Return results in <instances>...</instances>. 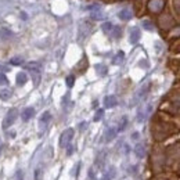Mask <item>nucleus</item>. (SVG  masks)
<instances>
[{
  "label": "nucleus",
  "mask_w": 180,
  "mask_h": 180,
  "mask_svg": "<svg viewBox=\"0 0 180 180\" xmlns=\"http://www.w3.org/2000/svg\"><path fill=\"white\" fill-rule=\"evenodd\" d=\"M148 10L154 14H158L165 8V0H150L148 4H147Z\"/></svg>",
  "instance_id": "nucleus-1"
},
{
  "label": "nucleus",
  "mask_w": 180,
  "mask_h": 180,
  "mask_svg": "<svg viewBox=\"0 0 180 180\" xmlns=\"http://www.w3.org/2000/svg\"><path fill=\"white\" fill-rule=\"evenodd\" d=\"M73 129H67V130H64L62 133H61V137H60V147H68L69 146V143H71V140L73 139Z\"/></svg>",
  "instance_id": "nucleus-2"
},
{
  "label": "nucleus",
  "mask_w": 180,
  "mask_h": 180,
  "mask_svg": "<svg viewBox=\"0 0 180 180\" xmlns=\"http://www.w3.org/2000/svg\"><path fill=\"white\" fill-rule=\"evenodd\" d=\"M17 115H18L17 110H15V108H11V110L7 112V115H6V118H4V122H3V128H4V129H7V128H10L11 125L15 122V119H17Z\"/></svg>",
  "instance_id": "nucleus-3"
},
{
  "label": "nucleus",
  "mask_w": 180,
  "mask_h": 180,
  "mask_svg": "<svg viewBox=\"0 0 180 180\" xmlns=\"http://www.w3.org/2000/svg\"><path fill=\"white\" fill-rule=\"evenodd\" d=\"M89 11H92V17L94 20H101L102 18V12H101V8L98 4H94V6H89L88 7Z\"/></svg>",
  "instance_id": "nucleus-4"
},
{
  "label": "nucleus",
  "mask_w": 180,
  "mask_h": 180,
  "mask_svg": "<svg viewBox=\"0 0 180 180\" xmlns=\"http://www.w3.org/2000/svg\"><path fill=\"white\" fill-rule=\"evenodd\" d=\"M90 29H92V25L89 24V22H82L80 24V31H79V36H80V39L82 38H86L88 36V33L90 32Z\"/></svg>",
  "instance_id": "nucleus-5"
},
{
  "label": "nucleus",
  "mask_w": 180,
  "mask_h": 180,
  "mask_svg": "<svg viewBox=\"0 0 180 180\" xmlns=\"http://www.w3.org/2000/svg\"><path fill=\"white\" fill-rule=\"evenodd\" d=\"M33 115H35V110L32 107H28V108H25L24 111L21 112V118H22V121H29L31 118H33Z\"/></svg>",
  "instance_id": "nucleus-6"
},
{
  "label": "nucleus",
  "mask_w": 180,
  "mask_h": 180,
  "mask_svg": "<svg viewBox=\"0 0 180 180\" xmlns=\"http://www.w3.org/2000/svg\"><path fill=\"white\" fill-rule=\"evenodd\" d=\"M117 104H118V100L115 96H107V97L104 98V107L105 108H114Z\"/></svg>",
  "instance_id": "nucleus-7"
},
{
  "label": "nucleus",
  "mask_w": 180,
  "mask_h": 180,
  "mask_svg": "<svg viewBox=\"0 0 180 180\" xmlns=\"http://www.w3.org/2000/svg\"><path fill=\"white\" fill-rule=\"evenodd\" d=\"M50 119H51V114H50V112L49 111L43 112V114H42V117H40V119H39V125L44 129V128L47 126V123L50 122Z\"/></svg>",
  "instance_id": "nucleus-8"
},
{
  "label": "nucleus",
  "mask_w": 180,
  "mask_h": 180,
  "mask_svg": "<svg viewBox=\"0 0 180 180\" xmlns=\"http://www.w3.org/2000/svg\"><path fill=\"white\" fill-rule=\"evenodd\" d=\"M133 17V12H132L130 8H122L119 11V18L123 21H129L130 18Z\"/></svg>",
  "instance_id": "nucleus-9"
},
{
  "label": "nucleus",
  "mask_w": 180,
  "mask_h": 180,
  "mask_svg": "<svg viewBox=\"0 0 180 180\" xmlns=\"http://www.w3.org/2000/svg\"><path fill=\"white\" fill-rule=\"evenodd\" d=\"M140 39V29L139 28H133L130 31V43H137Z\"/></svg>",
  "instance_id": "nucleus-10"
},
{
  "label": "nucleus",
  "mask_w": 180,
  "mask_h": 180,
  "mask_svg": "<svg viewBox=\"0 0 180 180\" xmlns=\"http://www.w3.org/2000/svg\"><path fill=\"white\" fill-rule=\"evenodd\" d=\"M159 24H161V27H162V28H169V27H172V25H173V20L169 17V15H165V17H162L159 20Z\"/></svg>",
  "instance_id": "nucleus-11"
},
{
  "label": "nucleus",
  "mask_w": 180,
  "mask_h": 180,
  "mask_svg": "<svg viewBox=\"0 0 180 180\" xmlns=\"http://www.w3.org/2000/svg\"><path fill=\"white\" fill-rule=\"evenodd\" d=\"M14 36L12 35V32L10 31V29H0V39L2 40H8V39H11V38Z\"/></svg>",
  "instance_id": "nucleus-12"
},
{
  "label": "nucleus",
  "mask_w": 180,
  "mask_h": 180,
  "mask_svg": "<svg viewBox=\"0 0 180 180\" xmlns=\"http://www.w3.org/2000/svg\"><path fill=\"white\" fill-rule=\"evenodd\" d=\"M15 80H17V85H18V86L25 85V83H27V80H28L27 73H25V72H20V73H17V78H15Z\"/></svg>",
  "instance_id": "nucleus-13"
},
{
  "label": "nucleus",
  "mask_w": 180,
  "mask_h": 180,
  "mask_svg": "<svg viewBox=\"0 0 180 180\" xmlns=\"http://www.w3.org/2000/svg\"><path fill=\"white\" fill-rule=\"evenodd\" d=\"M25 68L29 71V72H32V71H40V64L39 62H28L27 65H25Z\"/></svg>",
  "instance_id": "nucleus-14"
},
{
  "label": "nucleus",
  "mask_w": 180,
  "mask_h": 180,
  "mask_svg": "<svg viewBox=\"0 0 180 180\" xmlns=\"http://www.w3.org/2000/svg\"><path fill=\"white\" fill-rule=\"evenodd\" d=\"M10 97H11V90L0 89V98H2V100H8Z\"/></svg>",
  "instance_id": "nucleus-15"
},
{
  "label": "nucleus",
  "mask_w": 180,
  "mask_h": 180,
  "mask_svg": "<svg viewBox=\"0 0 180 180\" xmlns=\"http://www.w3.org/2000/svg\"><path fill=\"white\" fill-rule=\"evenodd\" d=\"M115 136H117V130L112 129V128H110V129L107 130V133H105V136H104L105 137V141H111Z\"/></svg>",
  "instance_id": "nucleus-16"
},
{
  "label": "nucleus",
  "mask_w": 180,
  "mask_h": 180,
  "mask_svg": "<svg viewBox=\"0 0 180 180\" xmlns=\"http://www.w3.org/2000/svg\"><path fill=\"white\" fill-rule=\"evenodd\" d=\"M101 29L105 32V33H108V35H111V32L112 29H114V25L111 24V22H104L102 24V27H101Z\"/></svg>",
  "instance_id": "nucleus-17"
},
{
  "label": "nucleus",
  "mask_w": 180,
  "mask_h": 180,
  "mask_svg": "<svg viewBox=\"0 0 180 180\" xmlns=\"http://www.w3.org/2000/svg\"><path fill=\"white\" fill-rule=\"evenodd\" d=\"M136 154H137V157L143 158V157L146 155V147H144L143 144H139V146L136 147Z\"/></svg>",
  "instance_id": "nucleus-18"
},
{
  "label": "nucleus",
  "mask_w": 180,
  "mask_h": 180,
  "mask_svg": "<svg viewBox=\"0 0 180 180\" xmlns=\"http://www.w3.org/2000/svg\"><path fill=\"white\" fill-rule=\"evenodd\" d=\"M143 28H144V29H147V31H154V24L151 21H148V20H144L143 21Z\"/></svg>",
  "instance_id": "nucleus-19"
},
{
  "label": "nucleus",
  "mask_w": 180,
  "mask_h": 180,
  "mask_svg": "<svg viewBox=\"0 0 180 180\" xmlns=\"http://www.w3.org/2000/svg\"><path fill=\"white\" fill-rule=\"evenodd\" d=\"M121 33H122L121 28L119 27H114V29H112V32H111V36H114L115 39H117V38L121 36Z\"/></svg>",
  "instance_id": "nucleus-20"
},
{
  "label": "nucleus",
  "mask_w": 180,
  "mask_h": 180,
  "mask_svg": "<svg viewBox=\"0 0 180 180\" xmlns=\"http://www.w3.org/2000/svg\"><path fill=\"white\" fill-rule=\"evenodd\" d=\"M96 69H97V72L100 73L101 76H104L105 73H107V67H104V65H96Z\"/></svg>",
  "instance_id": "nucleus-21"
},
{
  "label": "nucleus",
  "mask_w": 180,
  "mask_h": 180,
  "mask_svg": "<svg viewBox=\"0 0 180 180\" xmlns=\"http://www.w3.org/2000/svg\"><path fill=\"white\" fill-rule=\"evenodd\" d=\"M10 62H11V65H22L24 61H22L21 57H14V58H11Z\"/></svg>",
  "instance_id": "nucleus-22"
},
{
  "label": "nucleus",
  "mask_w": 180,
  "mask_h": 180,
  "mask_svg": "<svg viewBox=\"0 0 180 180\" xmlns=\"http://www.w3.org/2000/svg\"><path fill=\"white\" fill-rule=\"evenodd\" d=\"M122 60H123V53H122V51H119V53H118V56L114 58V64H121Z\"/></svg>",
  "instance_id": "nucleus-23"
},
{
  "label": "nucleus",
  "mask_w": 180,
  "mask_h": 180,
  "mask_svg": "<svg viewBox=\"0 0 180 180\" xmlns=\"http://www.w3.org/2000/svg\"><path fill=\"white\" fill-rule=\"evenodd\" d=\"M73 82H75V78H73L72 75H69L68 78H67V86H68V88H72V86H73Z\"/></svg>",
  "instance_id": "nucleus-24"
},
{
  "label": "nucleus",
  "mask_w": 180,
  "mask_h": 180,
  "mask_svg": "<svg viewBox=\"0 0 180 180\" xmlns=\"http://www.w3.org/2000/svg\"><path fill=\"white\" fill-rule=\"evenodd\" d=\"M7 83H8V79L7 78H6V75H4V73H0V85H7Z\"/></svg>",
  "instance_id": "nucleus-25"
},
{
  "label": "nucleus",
  "mask_w": 180,
  "mask_h": 180,
  "mask_svg": "<svg viewBox=\"0 0 180 180\" xmlns=\"http://www.w3.org/2000/svg\"><path fill=\"white\" fill-rule=\"evenodd\" d=\"M102 114H104V111H102V110H98L97 114H96V117H94V121H100L101 118H102Z\"/></svg>",
  "instance_id": "nucleus-26"
},
{
  "label": "nucleus",
  "mask_w": 180,
  "mask_h": 180,
  "mask_svg": "<svg viewBox=\"0 0 180 180\" xmlns=\"http://www.w3.org/2000/svg\"><path fill=\"white\" fill-rule=\"evenodd\" d=\"M175 10L178 14H180V0H175Z\"/></svg>",
  "instance_id": "nucleus-27"
},
{
  "label": "nucleus",
  "mask_w": 180,
  "mask_h": 180,
  "mask_svg": "<svg viewBox=\"0 0 180 180\" xmlns=\"http://www.w3.org/2000/svg\"><path fill=\"white\" fill-rule=\"evenodd\" d=\"M15 180H22V172H17V176H15Z\"/></svg>",
  "instance_id": "nucleus-28"
},
{
  "label": "nucleus",
  "mask_w": 180,
  "mask_h": 180,
  "mask_svg": "<svg viewBox=\"0 0 180 180\" xmlns=\"http://www.w3.org/2000/svg\"><path fill=\"white\" fill-rule=\"evenodd\" d=\"M0 71H6V72H7L8 68H7V67H4V65H0Z\"/></svg>",
  "instance_id": "nucleus-29"
}]
</instances>
